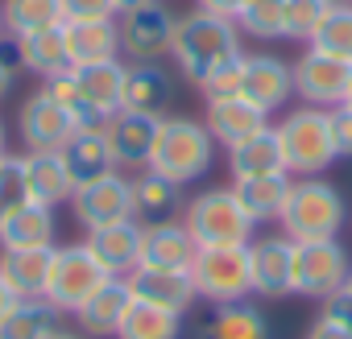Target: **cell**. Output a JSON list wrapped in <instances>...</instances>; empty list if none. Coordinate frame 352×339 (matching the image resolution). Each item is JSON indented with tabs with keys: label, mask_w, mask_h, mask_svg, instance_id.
<instances>
[{
	"label": "cell",
	"mask_w": 352,
	"mask_h": 339,
	"mask_svg": "<svg viewBox=\"0 0 352 339\" xmlns=\"http://www.w3.org/2000/svg\"><path fill=\"white\" fill-rule=\"evenodd\" d=\"M9 153V132H5V120H0V157Z\"/></svg>",
	"instance_id": "obj_50"
},
{
	"label": "cell",
	"mask_w": 352,
	"mask_h": 339,
	"mask_svg": "<svg viewBox=\"0 0 352 339\" xmlns=\"http://www.w3.org/2000/svg\"><path fill=\"white\" fill-rule=\"evenodd\" d=\"M183 203H187L183 199V183L157 174L153 165H145V170H137V174H133V207H137V220L141 224L174 220Z\"/></svg>",
	"instance_id": "obj_28"
},
{
	"label": "cell",
	"mask_w": 352,
	"mask_h": 339,
	"mask_svg": "<svg viewBox=\"0 0 352 339\" xmlns=\"http://www.w3.org/2000/svg\"><path fill=\"white\" fill-rule=\"evenodd\" d=\"M348 290H352V277H348Z\"/></svg>",
	"instance_id": "obj_55"
},
{
	"label": "cell",
	"mask_w": 352,
	"mask_h": 339,
	"mask_svg": "<svg viewBox=\"0 0 352 339\" xmlns=\"http://www.w3.org/2000/svg\"><path fill=\"white\" fill-rule=\"evenodd\" d=\"M241 67H245V54H236V58L220 62V67L208 75L204 95H228V91H241Z\"/></svg>",
	"instance_id": "obj_41"
},
{
	"label": "cell",
	"mask_w": 352,
	"mask_h": 339,
	"mask_svg": "<svg viewBox=\"0 0 352 339\" xmlns=\"http://www.w3.org/2000/svg\"><path fill=\"white\" fill-rule=\"evenodd\" d=\"M319 318L352 335V290L344 285L340 294H331V298H323V302H319Z\"/></svg>",
	"instance_id": "obj_42"
},
{
	"label": "cell",
	"mask_w": 352,
	"mask_h": 339,
	"mask_svg": "<svg viewBox=\"0 0 352 339\" xmlns=\"http://www.w3.org/2000/svg\"><path fill=\"white\" fill-rule=\"evenodd\" d=\"M199 339H270V318L257 302H216L199 323Z\"/></svg>",
	"instance_id": "obj_26"
},
{
	"label": "cell",
	"mask_w": 352,
	"mask_h": 339,
	"mask_svg": "<svg viewBox=\"0 0 352 339\" xmlns=\"http://www.w3.org/2000/svg\"><path fill=\"white\" fill-rule=\"evenodd\" d=\"M87 104L96 108V116L108 124L116 112H124V75L129 62L124 58H108V62H91V67H71Z\"/></svg>",
	"instance_id": "obj_24"
},
{
	"label": "cell",
	"mask_w": 352,
	"mask_h": 339,
	"mask_svg": "<svg viewBox=\"0 0 352 339\" xmlns=\"http://www.w3.org/2000/svg\"><path fill=\"white\" fill-rule=\"evenodd\" d=\"M245 0H195V9H208V13H220V17H236Z\"/></svg>",
	"instance_id": "obj_46"
},
{
	"label": "cell",
	"mask_w": 352,
	"mask_h": 339,
	"mask_svg": "<svg viewBox=\"0 0 352 339\" xmlns=\"http://www.w3.org/2000/svg\"><path fill=\"white\" fill-rule=\"evenodd\" d=\"M42 91H46L54 104H63L79 128H104V120H100V116H96V108L87 104V95H83V87H79V79H75V71H63V75L42 79Z\"/></svg>",
	"instance_id": "obj_37"
},
{
	"label": "cell",
	"mask_w": 352,
	"mask_h": 339,
	"mask_svg": "<svg viewBox=\"0 0 352 339\" xmlns=\"http://www.w3.org/2000/svg\"><path fill=\"white\" fill-rule=\"evenodd\" d=\"M241 42H245V38H241V30H236L232 17H220V13H208V9H191L187 17H179L174 46H170V62L179 67V75H183L191 87L204 91L208 75H212L220 62L245 54Z\"/></svg>",
	"instance_id": "obj_1"
},
{
	"label": "cell",
	"mask_w": 352,
	"mask_h": 339,
	"mask_svg": "<svg viewBox=\"0 0 352 339\" xmlns=\"http://www.w3.org/2000/svg\"><path fill=\"white\" fill-rule=\"evenodd\" d=\"M282 137V153H286V170L294 178H315L336 161V145H331V116L327 108H290L278 124Z\"/></svg>",
	"instance_id": "obj_4"
},
{
	"label": "cell",
	"mask_w": 352,
	"mask_h": 339,
	"mask_svg": "<svg viewBox=\"0 0 352 339\" xmlns=\"http://www.w3.org/2000/svg\"><path fill=\"white\" fill-rule=\"evenodd\" d=\"M348 224V207H344V195L323 178H294L290 187V199H286V211L278 220V232H286L290 240H331L340 236Z\"/></svg>",
	"instance_id": "obj_3"
},
{
	"label": "cell",
	"mask_w": 352,
	"mask_h": 339,
	"mask_svg": "<svg viewBox=\"0 0 352 339\" xmlns=\"http://www.w3.org/2000/svg\"><path fill=\"white\" fill-rule=\"evenodd\" d=\"M187 232L195 236L199 248H224V244H249L257 224L245 215L241 199L232 195V187H212L204 195H195L187 203V215H183Z\"/></svg>",
	"instance_id": "obj_5"
},
{
	"label": "cell",
	"mask_w": 352,
	"mask_h": 339,
	"mask_svg": "<svg viewBox=\"0 0 352 339\" xmlns=\"http://www.w3.org/2000/svg\"><path fill=\"white\" fill-rule=\"evenodd\" d=\"M17 67H21L17 46H13V38L5 34V42H0V100L13 91V83H17Z\"/></svg>",
	"instance_id": "obj_45"
},
{
	"label": "cell",
	"mask_w": 352,
	"mask_h": 339,
	"mask_svg": "<svg viewBox=\"0 0 352 339\" xmlns=\"http://www.w3.org/2000/svg\"><path fill=\"white\" fill-rule=\"evenodd\" d=\"M199 244L187 232L183 220H162V224H145L141 236V265L149 269H191Z\"/></svg>",
	"instance_id": "obj_20"
},
{
	"label": "cell",
	"mask_w": 352,
	"mask_h": 339,
	"mask_svg": "<svg viewBox=\"0 0 352 339\" xmlns=\"http://www.w3.org/2000/svg\"><path fill=\"white\" fill-rule=\"evenodd\" d=\"M286 17H290V0H245L232 21H236L241 38L278 42V38H286Z\"/></svg>",
	"instance_id": "obj_35"
},
{
	"label": "cell",
	"mask_w": 352,
	"mask_h": 339,
	"mask_svg": "<svg viewBox=\"0 0 352 339\" xmlns=\"http://www.w3.org/2000/svg\"><path fill=\"white\" fill-rule=\"evenodd\" d=\"M129 290H133L137 302L162 306L170 314H187L199 302L195 281H191V269H149V265H137L129 273Z\"/></svg>",
	"instance_id": "obj_15"
},
{
	"label": "cell",
	"mask_w": 352,
	"mask_h": 339,
	"mask_svg": "<svg viewBox=\"0 0 352 339\" xmlns=\"http://www.w3.org/2000/svg\"><path fill=\"white\" fill-rule=\"evenodd\" d=\"M228 174L232 178H257V174H290L286 170V153H282V137L274 124L249 132L245 141L228 145Z\"/></svg>",
	"instance_id": "obj_21"
},
{
	"label": "cell",
	"mask_w": 352,
	"mask_h": 339,
	"mask_svg": "<svg viewBox=\"0 0 352 339\" xmlns=\"http://www.w3.org/2000/svg\"><path fill=\"white\" fill-rule=\"evenodd\" d=\"M30 203V187H25V157L21 153H5L0 157V224L13 211H21Z\"/></svg>",
	"instance_id": "obj_39"
},
{
	"label": "cell",
	"mask_w": 352,
	"mask_h": 339,
	"mask_svg": "<svg viewBox=\"0 0 352 339\" xmlns=\"http://www.w3.org/2000/svg\"><path fill=\"white\" fill-rule=\"evenodd\" d=\"M331 0H290V17H286V38L290 42H311L319 21L327 17Z\"/></svg>",
	"instance_id": "obj_40"
},
{
	"label": "cell",
	"mask_w": 352,
	"mask_h": 339,
	"mask_svg": "<svg viewBox=\"0 0 352 339\" xmlns=\"http://www.w3.org/2000/svg\"><path fill=\"white\" fill-rule=\"evenodd\" d=\"M54 339H87V335H79V331H58Z\"/></svg>",
	"instance_id": "obj_51"
},
{
	"label": "cell",
	"mask_w": 352,
	"mask_h": 339,
	"mask_svg": "<svg viewBox=\"0 0 352 339\" xmlns=\"http://www.w3.org/2000/svg\"><path fill=\"white\" fill-rule=\"evenodd\" d=\"M294 95L311 108H340L344 91L352 83V58H336L323 54L315 46H307L294 62Z\"/></svg>",
	"instance_id": "obj_11"
},
{
	"label": "cell",
	"mask_w": 352,
	"mask_h": 339,
	"mask_svg": "<svg viewBox=\"0 0 352 339\" xmlns=\"http://www.w3.org/2000/svg\"><path fill=\"white\" fill-rule=\"evenodd\" d=\"M0 17H5L9 38H25V34L54 30L67 21L63 0H0Z\"/></svg>",
	"instance_id": "obj_34"
},
{
	"label": "cell",
	"mask_w": 352,
	"mask_h": 339,
	"mask_svg": "<svg viewBox=\"0 0 352 339\" xmlns=\"http://www.w3.org/2000/svg\"><path fill=\"white\" fill-rule=\"evenodd\" d=\"M249 269L257 298L294 294V240L286 232H265L249 240Z\"/></svg>",
	"instance_id": "obj_12"
},
{
	"label": "cell",
	"mask_w": 352,
	"mask_h": 339,
	"mask_svg": "<svg viewBox=\"0 0 352 339\" xmlns=\"http://www.w3.org/2000/svg\"><path fill=\"white\" fill-rule=\"evenodd\" d=\"M58 331H63V310L50 306L46 298H21L0 323V339H54Z\"/></svg>",
	"instance_id": "obj_33"
},
{
	"label": "cell",
	"mask_w": 352,
	"mask_h": 339,
	"mask_svg": "<svg viewBox=\"0 0 352 339\" xmlns=\"http://www.w3.org/2000/svg\"><path fill=\"white\" fill-rule=\"evenodd\" d=\"M63 38H67L71 67H91V62L120 58V25H116V17H104V21H63Z\"/></svg>",
	"instance_id": "obj_22"
},
{
	"label": "cell",
	"mask_w": 352,
	"mask_h": 339,
	"mask_svg": "<svg viewBox=\"0 0 352 339\" xmlns=\"http://www.w3.org/2000/svg\"><path fill=\"white\" fill-rule=\"evenodd\" d=\"M294 174H257V178H232V195L241 199L245 215L261 228V224H278L290 199Z\"/></svg>",
	"instance_id": "obj_25"
},
{
	"label": "cell",
	"mask_w": 352,
	"mask_h": 339,
	"mask_svg": "<svg viewBox=\"0 0 352 339\" xmlns=\"http://www.w3.org/2000/svg\"><path fill=\"white\" fill-rule=\"evenodd\" d=\"M216 149L220 145H216V137L208 132L204 120H195V116H166L149 165L157 170V174L191 187L216 165Z\"/></svg>",
	"instance_id": "obj_2"
},
{
	"label": "cell",
	"mask_w": 352,
	"mask_h": 339,
	"mask_svg": "<svg viewBox=\"0 0 352 339\" xmlns=\"http://www.w3.org/2000/svg\"><path fill=\"white\" fill-rule=\"evenodd\" d=\"M241 95L253 100L261 112H278L286 108V100H294V67L270 50L261 54H245V67H241Z\"/></svg>",
	"instance_id": "obj_13"
},
{
	"label": "cell",
	"mask_w": 352,
	"mask_h": 339,
	"mask_svg": "<svg viewBox=\"0 0 352 339\" xmlns=\"http://www.w3.org/2000/svg\"><path fill=\"white\" fill-rule=\"evenodd\" d=\"M307 339H352V335L340 331V327H331V323H323V318H315V327L307 331Z\"/></svg>",
	"instance_id": "obj_47"
},
{
	"label": "cell",
	"mask_w": 352,
	"mask_h": 339,
	"mask_svg": "<svg viewBox=\"0 0 352 339\" xmlns=\"http://www.w3.org/2000/svg\"><path fill=\"white\" fill-rule=\"evenodd\" d=\"M17 302H21V298L13 294V285H9L5 277H0V323H5V314H9V310H13Z\"/></svg>",
	"instance_id": "obj_48"
},
{
	"label": "cell",
	"mask_w": 352,
	"mask_h": 339,
	"mask_svg": "<svg viewBox=\"0 0 352 339\" xmlns=\"http://www.w3.org/2000/svg\"><path fill=\"white\" fill-rule=\"evenodd\" d=\"M170 104H174V75L162 62H129V75H124V108L129 112L166 116Z\"/></svg>",
	"instance_id": "obj_27"
},
{
	"label": "cell",
	"mask_w": 352,
	"mask_h": 339,
	"mask_svg": "<svg viewBox=\"0 0 352 339\" xmlns=\"http://www.w3.org/2000/svg\"><path fill=\"white\" fill-rule=\"evenodd\" d=\"M141 236H145L141 220H120V224H104L87 232V248L112 277H129L141 265Z\"/></svg>",
	"instance_id": "obj_19"
},
{
	"label": "cell",
	"mask_w": 352,
	"mask_h": 339,
	"mask_svg": "<svg viewBox=\"0 0 352 339\" xmlns=\"http://www.w3.org/2000/svg\"><path fill=\"white\" fill-rule=\"evenodd\" d=\"M5 248H54V207L25 203L0 224V253Z\"/></svg>",
	"instance_id": "obj_32"
},
{
	"label": "cell",
	"mask_w": 352,
	"mask_h": 339,
	"mask_svg": "<svg viewBox=\"0 0 352 339\" xmlns=\"http://www.w3.org/2000/svg\"><path fill=\"white\" fill-rule=\"evenodd\" d=\"M331 5H352V0H331Z\"/></svg>",
	"instance_id": "obj_54"
},
{
	"label": "cell",
	"mask_w": 352,
	"mask_h": 339,
	"mask_svg": "<svg viewBox=\"0 0 352 339\" xmlns=\"http://www.w3.org/2000/svg\"><path fill=\"white\" fill-rule=\"evenodd\" d=\"M133 306V290H129V277H108L79 310H75V323L83 335H116L124 314Z\"/></svg>",
	"instance_id": "obj_23"
},
{
	"label": "cell",
	"mask_w": 352,
	"mask_h": 339,
	"mask_svg": "<svg viewBox=\"0 0 352 339\" xmlns=\"http://www.w3.org/2000/svg\"><path fill=\"white\" fill-rule=\"evenodd\" d=\"M58 157H63L75 187H87V183H96V178H104V174L116 170V157H112V145H108L104 128H75L63 141Z\"/></svg>",
	"instance_id": "obj_18"
},
{
	"label": "cell",
	"mask_w": 352,
	"mask_h": 339,
	"mask_svg": "<svg viewBox=\"0 0 352 339\" xmlns=\"http://www.w3.org/2000/svg\"><path fill=\"white\" fill-rule=\"evenodd\" d=\"M179 335H183V314H170V310L137 302V298L116 331V339H179Z\"/></svg>",
	"instance_id": "obj_36"
},
{
	"label": "cell",
	"mask_w": 352,
	"mask_h": 339,
	"mask_svg": "<svg viewBox=\"0 0 352 339\" xmlns=\"http://www.w3.org/2000/svg\"><path fill=\"white\" fill-rule=\"evenodd\" d=\"M67 21H104L116 17V0H63Z\"/></svg>",
	"instance_id": "obj_43"
},
{
	"label": "cell",
	"mask_w": 352,
	"mask_h": 339,
	"mask_svg": "<svg viewBox=\"0 0 352 339\" xmlns=\"http://www.w3.org/2000/svg\"><path fill=\"white\" fill-rule=\"evenodd\" d=\"M13 46H17L21 71H30V75H38V79H50V75L71 71L63 25H54V30H38V34H25V38H13Z\"/></svg>",
	"instance_id": "obj_31"
},
{
	"label": "cell",
	"mask_w": 352,
	"mask_h": 339,
	"mask_svg": "<svg viewBox=\"0 0 352 339\" xmlns=\"http://www.w3.org/2000/svg\"><path fill=\"white\" fill-rule=\"evenodd\" d=\"M116 25H120V58L124 62H162V58H170L179 17H174L166 0H149L141 9L120 13Z\"/></svg>",
	"instance_id": "obj_9"
},
{
	"label": "cell",
	"mask_w": 352,
	"mask_h": 339,
	"mask_svg": "<svg viewBox=\"0 0 352 339\" xmlns=\"http://www.w3.org/2000/svg\"><path fill=\"white\" fill-rule=\"evenodd\" d=\"M0 42H5V17H0Z\"/></svg>",
	"instance_id": "obj_53"
},
{
	"label": "cell",
	"mask_w": 352,
	"mask_h": 339,
	"mask_svg": "<svg viewBox=\"0 0 352 339\" xmlns=\"http://www.w3.org/2000/svg\"><path fill=\"white\" fill-rule=\"evenodd\" d=\"M71 211H75V224L83 232H96L104 224H120V220H137V207H133V178L124 170H112V174L87 183V187H75L71 195Z\"/></svg>",
	"instance_id": "obj_10"
},
{
	"label": "cell",
	"mask_w": 352,
	"mask_h": 339,
	"mask_svg": "<svg viewBox=\"0 0 352 339\" xmlns=\"http://www.w3.org/2000/svg\"><path fill=\"white\" fill-rule=\"evenodd\" d=\"M307 46L336 54V58H352V5H331Z\"/></svg>",
	"instance_id": "obj_38"
},
{
	"label": "cell",
	"mask_w": 352,
	"mask_h": 339,
	"mask_svg": "<svg viewBox=\"0 0 352 339\" xmlns=\"http://www.w3.org/2000/svg\"><path fill=\"white\" fill-rule=\"evenodd\" d=\"M141 5H149V0H116V17L129 13V9H141Z\"/></svg>",
	"instance_id": "obj_49"
},
{
	"label": "cell",
	"mask_w": 352,
	"mask_h": 339,
	"mask_svg": "<svg viewBox=\"0 0 352 339\" xmlns=\"http://www.w3.org/2000/svg\"><path fill=\"white\" fill-rule=\"evenodd\" d=\"M344 108H352V83H348V91H344Z\"/></svg>",
	"instance_id": "obj_52"
},
{
	"label": "cell",
	"mask_w": 352,
	"mask_h": 339,
	"mask_svg": "<svg viewBox=\"0 0 352 339\" xmlns=\"http://www.w3.org/2000/svg\"><path fill=\"white\" fill-rule=\"evenodd\" d=\"M204 124H208V132L216 137V145H236V141H245L249 132H257V128H265L270 124V112H261L253 100H245L241 91H228V95H208V104H204Z\"/></svg>",
	"instance_id": "obj_17"
},
{
	"label": "cell",
	"mask_w": 352,
	"mask_h": 339,
	"mask_svg": "<svg viewBox=\"0 0 352 339\" xmlns=\"http://www.w3.org/2000/svg\"><path fill=\"white\" fill-rule=\"evenodd\" d=\"M17 128H21L25 153H38V149H63V141H67L79 124H75L71 112H67L63 104H54L46 91H34V95L21 104Z\"/></svg>",
	"instance_id": "obj_16"
},
{
	"label": "cell",
	"mask_w": 352,
	"mask_h": 339,
	"mask_svg": "<svg viewBox=\"0 0 352 339\" xmlns=\"http://www.w3.org/2000/svg\"><path fill=\"white\" fill-rule=\"evenodd\" d=\"M112 273L96 261V253L87 248V240L79 244H58L54 248V265H50V281H46V302L58 306L63 314H75Z\"/></svg>",
	"instance_id": "obj_7"
},
{
	"label": "cell",
	"mask_w": 352,
	"mask_h": 339,
	"mask_svg": "<svg viewBox=\"0 0 352 339\" xmlns=\"http://www.w3.org/2000/svg\"><path fill=\"white\" fill-rule=\"evenodd\" d=\"M331 116V145H336V157H352V108H327Z\"/></svg>",
	"instance_id": "obj_44"
},
{
	"label": "cell",
	"mask_w": 352,
	"mask_h": 339,
	"mask_svg": "<svg viewBox=\"0 0 352 339\" xmlns=\"http://www.w3.org/2000/svg\"><path fill=\"white\" fill-rule=\"evenodd\" d=\"M162 120L166 116H149V112H129L124 108V112H116L104 124L112 157H116V170H145L149 165L157 132H162Z\"/></svg>",
	"instance_id": "obj_14"
},
{
	"label": "cell",
	"mask_w": 352,
	"mask_h": 339,
	"mask_svg": "<svg viewBox=\"0 0 352 339\" xmlns=\"http://www.w3.org/2000/svg\"><path fill=\"white\" fill-rule=\"evenodd\" d=\"M352 277V257L340 244V236L331 240H294V294L298 298H331L348 285Z\"/></svg>",
	"instance_id": "obj_8"
},
{
	"label": "cell",
	"mask_w": 352,
	"mask_h": 339,
	"mask_svg": "<svg viewBox=\"0 0 352 339\" xmlns=\"http://www.w3.org/2000/svg\"><path fill=\"white\" fill-rule=\"evenodd\" d=\"M25 157V187H30V203L42 207H58L71 203L75 183L67 174V165L58 157V149H38V153H21Z\"/></svg>",
	"instance_id": "obj_29"
},
{
	"label": "cell",
	"mask_w": 352,
	"mask_h": 339,
	"mask_svg": "<svg viewBox=\"0 0 352 339\" xmlns=\"http://www.w3.org/2000/svg\"><path fill=\"white\" fill-rule=\"evenodd\" d=\"M191 281L204 302H241L253 298V269H249V244H224V248H199L191 261Z\"/></svg>",
	"instance_id": "obj_6"
},
{
	"label": "cell",
	"mask_w": 352,
	"mask_h": 339,
	"mask_svg": "<svg viewBox=\"0 0 352 339\" xmlns=\"http://www.w3.org/2000/svg\"><path fill=\"white\" fill-rule=\"evenodd\" d=\"M54 248H5V253H0V277L13 285L17 298H42L46 294Z\"/></svg>",
	"instance_id": "obj_30"
}]
</instances>
